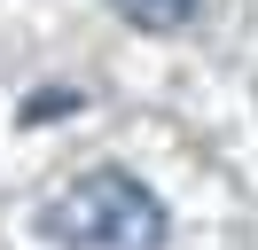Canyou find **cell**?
Returning <instances> with one entry per match:
<instances>
[{"mask_svg":"<svg viewBox=\"0 0 258 250\" xmlns=\"http://www.w3.org/2000/svg\"><path fill=\"white\" fill-rule=\"evenodd\" d=\"M47 242L55 250H164V203L133 172L102 164L47 203Z\"/></svg>","mask_w":258,"mask_h":250,"instance_id":"6da1fadb","label":"cell"},{"mask_svg":"<svg viewBox=\"0 0 258 250\" xmlns=\"http://www.w3.org/2000/svg\"><path fill=\"white\" fill-rule=\"evenodd\" d=\"M110 8L125 16L133 31H180L196 8H204V0H110Z\"/></svg>","mask_w":258,"mask_h":250,"instance_id":"7a4b0ae2","label":"cell"}]
</instances>
